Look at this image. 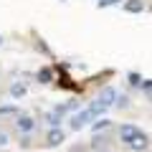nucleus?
<instances>
[{
    "mask_svg": "<svg viewBox=\"0 0 152 152\" xmlns=\"http://www.w3.org/2000/svg\"><path fill=\"white\" fill-rule=\"evenodd\" d=\"M140 134H142V129H140V127H134V124H122L119 127V140L124 142V145H129V142L137 140Z\"/></svg>",
    "mask_w": 152,
    "mask_h": 152,
    "instance_id": "obj_1",
    "label": "nucleus"
},
{
    "mask_svg": "<svg viewBox=\"0 0 152 152\" xmlns=\"http://www.w3.org/2000/svg\"><path fill=\"white\" fill-rule=\"evenodd\" d=\"M91 119H94V117L89 114V109H84V112H79V114L71 117V129H81V127H86Z\"/></svg>",
    "mask_w": 152,
    "mask_h": 152,
    "instance_id": "obj_2",
    "label": "nucleus"
},
{
    "mask_svg": "<svg viewBox=\"0 0 152 152\" xmlns=\"http://www.w3.org/2000/svg\"><path fill=\"white\" fill-rule=\"evenodd\" d=\"M64 140H66V132L61 129V127H51V132L46 134V145H48V147H56V145H61Z\"/></svg>",
    "mask_w": 152,
    "mask_h": 152,
    "instance_id": "obj_3",
    "label": "nucleus"
},
{
    "mask_svg": "<svg viewBox=\"0 0 152 152\" xmlns=\"http://www.w3.org/2000/svg\"><path fill=\"white\" fill-rule=\"evenodd\" d=\"M127 147H129L132 152H145L147 147H150V137H147L145 132H142V134L137 137V140H132V142H129V145H127Z\"/></svg>",
    "mask_w": 152,
    "mask_h": 152,
    "instance_id": "obj_4",
    "label": "nucleus"
},
{
    "mask_svg": "<svg viewBox=\"0 0 152 152\" xmlns=\"http://www.w3.org/2000/svg\"><path fill=\"white\" fill-rule=\"evenodd\" d=\"M99 102H102L104 107L109 109V107H112L114 102H117V91H114L112 86H107V89H102V94H99Z\"/></svg>",
    "mask_w": 152,
    "mask_h": 152,
    "instance_id": "obj_5",
    "label": "nucleus"
},
{
    "mask_svg": "<svg viewBox=\"0 0 152 152\" xmlns=\"http://www.w3.org/2000/svg\"><path fill=\"white\" fill-rule=\"evenodd\" d=\"M15 124H18V129H20V132H26V134H28V132H33L36 122H33V117L23 114V117H18V122H15Z\"/></svg>",
    "mask_w": 152,
    "mask_h": 152,
    "instance_id": "obj_6",
    "label": "nucleus"
},
{
    "mask_svg": "<svg viewBox=\"0 0 152 152\" xmlns=\"http://www.w3.org/2000/svg\"><path fill=\"white\" fill-rule=\"evenodd\" d=\"M104 112H107V107H104V104L99 102V99H96V102L91 104V107H89V114H91V117H102Z\"/></svg>",
    "mask_w": 152,
    "mask_h": 152,
    "instance_id": "obj_7",
    "label": "nucleus"
},
{
    "mask_svg": "<svg viewBox=\"0 0 152 152\" xmlns=\"http://www.w3.org/2000/svg\"><path fill=\"white\" fill-rule=\"evenodd\" d=\"M124 8L129 13H142V10H145V3H142V0H132V3H127Z\"/></svg>",
    "mask_w": 152,
    "mask_h": 152,
    "instance_id": "obj_8",
    "label": "nucleus"
},
{
    "mask_svg": "<svg viewBox=\"0 0 152 152\" xmlns=\"http://www.w3.org/2000/svg\"><path fill=\"white\" fill-rule=\"evenodd\" d=\"M51 79H53V74H51V69H41V71H38V81H41V84H48Z\"/></svg>",
    "mask_w": 152,
    "mask_h": 152,
    "instance_id": "obj_9",
    "label": "nucleus"
},
{
    "mask_svg": "<svg viewBox=\"0 0 152 152\" xmlns=\"http://www.w3.org/2000/svg\"><path fill=\"white\" fill-rule=\"evenodd\" d=\"M48 124H51V127H58V124H61V114L56 112V109L48 114Z\"/></svg>",
    "mask_w": 152,
    "mask_h": 152,
    "instance_id": "obj_10",
    "label": "nucleus"
},
{
    "mask_svg": "<svg viewBox=\"0 0 152 152\" xmlns=\"http://www.w3.org/2000/svg\"><path fill=\"white\" fill-rule=\"evenodd\" d=\"M10 94H13V96H23V94H26V86H23V84H13V86H10Z\"/></svg>",
    "mask_w": 152,
    "mask_h": 152,
    "instance_id": "obj_11",
    "label": "nucleus"
},
{
    "mask_svg": "<svg viewBox=\"0 0 152 152\" xmlns=\"http://www.w3.org/2000/svg\"><path fill=\"white\" fill-rule=\"evenodd\" d=\"M109 127V119H99L96 124H94V132H102V129H107Z\"/></svg>",
    "mask_w": 152,
    "mask_h": 152,
    "instance_id": "obj_12",
    "label": "nucleus"
},
{
    "mask_svg": "<svg viewBox=\"0 0 152 152\" xmlns=\"http://www.w3.org/2000/svg\"><path fill=\"white\" fill-rule=\"evenodd\" d=\"M140 86H142V91L150 96V89H152V84H150V79H145V81H140Z\"/></svg>",
    "mask_w": 152,
    "mask_h": 152,
    "instance_id": "obj_13",
    "label": "nucleus"
},
{
    "mask_svg": "<svg viewBox=\"0 0 152 152\" xmlns=\"http://www.w3.org/2000/svg\"><path fill=\"white\" fill-rule=\"evenodd\" d=\"M8 145V134H5V132H0V147H5Z\"/></svg>",
    "mask_w": 152,
    "mask_h": 152,
    "instance_id": "obj_14",
    "label": "nucleus"
},
{
    "mask_svg": "<svg viewBox=\"0 0 152 152\" xmlns=\"http://www.w3.org/2000/svg\"><path fill=\"white\" fill-rule=\"evenodd\" d=\"M112 3H117V0H99V8H107V5H112Z\"/></svg>",
    "mask_w": 152,
    "mask_h": 152,
    "instance_id": "obj_15",
    "label": "nucleus"
},
{
    "mask_svg": "<svg viewBox=\"0 0 152 152\" xmlns=\"http://www.w3.org/2000/svg\"><path fill=\"white\" fill-rule=\"evenodd\" d=\"M13 112V107H3V109H0V114H10Z\"/></svg>",
    "mask_w": 152,
    "mask_h": 152,
    "instance_id": "obj_16",
    "label": "nucleus"
},
{
    "mask_svg": "<svg viewBox=\"0 0 152 152\" xmlns=\"http://www.w3.org/2000/svg\"><path fill=\"white\" fill-rule=\"evenodd\" d=\"M0 43H3V38H0Z\"/></svg>",
    "mask_w": 152,
    "mask_h": 152,
    "instance_id": "obj_17",
    "label": "nucleus"
},
{
    "mask_svg": "<svg viewBox=\"0 0 152 152\" xmlns=\"http://www.w3.org/2000/svg\"><path fill=\"white\" fill-rule=\"evenodd\" d=\"M104 152H107V150H104Z\"/></svg>",
    "mask_w": 152,
    "mask_h": 152,
    "instance_id": "obj_18",
    "label": "nucleus"
}]
</instances>
